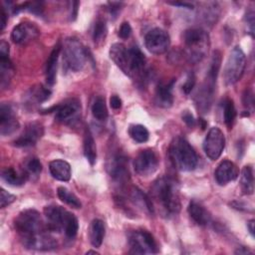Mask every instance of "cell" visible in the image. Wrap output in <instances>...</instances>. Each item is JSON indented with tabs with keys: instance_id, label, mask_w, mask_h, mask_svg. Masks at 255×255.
Listing matches in <instances>:
<instances>
[{
	"instance_id": "obj_1",
	"label": "cell",
	"mask_w": 255,
	"mask_h": 255,
	"mask_svg": "<svg viewBox=\"0 0 255 255\" xmlns=\"http://www.w3.org/2000/svg\"><path fill=\"white\" fill-rule=\"evenodd\" d=\"M14 225L26 248L47 251L57 247V241L48 232V226L43 224L41 215L37 210L26 209L20 212Z\"/></svg>"
},
{
	"instance_id": "obj_2",
	"label": "cell",
	"mask_w": 255,
	"mask_h": 255,
	"mask_svg": "<svg viewBox=\"0 0 255 255\" xmlns=\"http://www.w3.org/2000/svg\"><path fill=\"white\" fill-rule=\"evenodd\" d=\"M110 57L128 77L139 79L144 76L145 57L136 46L127 48L124 44L115 43L111 46Z\"/></svg>"
},
{
	"instance_id": "obj_3",
	"label": "cell",
	"mask_w": 255,
	"mask_h": 255,
	"mask_svg": "<svg viewBox=\"0 0 255 255\" xmlns=\"http://www.w3.org/2000/svg\"><path fill=\"white\" fill-rule=\"evenodd\" d=\"M150 200L152 206L156 204L165 215H173L180 210L178 188L169 177H160L153 182Z\"/></svg>"
},
{
	"instance_id": "obj_4",
	"label": "cell",
	"mask_w": 255,
	"mask_h": 255,
	"mask_svg": "<svg viewBox=\"0 0 255 255\" xmlns=\"http://www.w3.org/2000/svg\"><path fill=\"white\" fill-rule=\"evenodd\" d=\"M221 64V53L219 51H215L212 55L209 68L207 70L206 78L200 89L198 90L195 103L202 113H207L211 107L212 99L214 95V89L216 85V79L218 76V72Z\"/></svg>"
},
{
	"instance_id": "obj_5",
	"label": "cell",
	"mask_w": 255,
	"mask_h": 255,
	"mask_svg": "<svg viewBox=\"0 0 255 255\" xmlns=\"http://www.w3.org/2000/svg\"><path fill=\"white\" fill-rule=\"evenodd\" d=\"M168 152L172 164L178 170L191 171L197 165L196 152L188 141L180 136L172 139Z\"/></svg>"
},
{
	"instance_id": "obj_6",
	"label": "cell",
	"mask_w": 255,
	"mask_h": 255,
	"mask_svg": "<svg viewBox=\"0 0 255 255\" xmlns=\"http://www.w3.org/2000/svg\"><path fill=\"white\" fill-rule=\"evenodd\" d=\"M183 40L189 60L191 62L201 61L208 51V34L200 28H190L184 32Z\"/></svg>"
},
{
	"instance_id": "obj_7",
	"label": "cell",
	"mask_w": 255,
	"mask_h": 255,
	"mask_svg": "<svg viewBox=\"0 0 255 255\" xmlns=\"http://www.w3.org/2000/svg\"><path fill=\"white\" fill-rule=\"evenodd\" d=\"M88 51L76 38L65 41L63 50V63L67 70L73 72L81 71L88 61Z\"/></svg>"
},
{
	"instance_id": "obj_8",
	"label": "cell",
	"mask_w": 255,
	"mask_h": 255,
	"mask_svg": "<svg viewBox=\"0 0 255 255\" xmlns=\"http://www.w3.org/2000/svg\"><path fill=\"white\" fill-rule=\"evenodd\" d=\"M245 67V54L240 47L236 46L231 50L223 70V80L225 85L230 86L238 82L244 73Z\"/></svg>"
},
{
	"instance_id": "obj_9",
	"label": "cell",
	"mask_w": 255,
	"mask_h": 255,
	"mask_svg": "<svg viewBox=\"0 0 255 255\" xmlns=\"http://www.w3.org/2000/svg\"><path fill=\"white\" fill-rule=\"evenodd\" d=\"M130 253L134 254H154L158 248L153 236L146 230H135L128 236Z\"/></svg>"
},
{
	"instance_id": "obj_10",
	"label": "cell",
	"mask_w": 255,
	"mask_h": 255,
	"mask_svg": "<svg viewBox=\"0 0 255 255\" xmlns=\"http://www.w3.org/2000/svg\"><path fill=\"white\" fill-rule=\"evenodd\" d=\"M225 147V136L222 130L216 127L211 128L203 141V150L211 160L217 159Z\"/></svg>"
},
{
	"instance_id": "obj_11",
	"label": "cell",
	"mask_w": 255,
	"mask_h": 255,
	"mask_svg": "<svg viewBox=\"0 0 255 255\" xmlns=\"http://www.w3.org/2000/svg\"><path fill=\"white\" fill-rule=\"evenodd\" d=\"M158 164V156L150 148L139 151L133 160V168L140 176H148L152 174L157 169Z\"/></svg>"
},
{
	"instance_id": "obj_12",
	"label": "cell",
	"mask_w": 255,
	"mask_h": 255,
	"mask_svg": "<svg viewBox=\"0 0 255 255\" xmlns=\"http://www.w3.org/2000/svg\"><path fill=\"white\" fill-rule=\"evenodd\" d=\"M146 49L154 55H160L167 51L170 45V38L166 31L160 28H154L148 31L144 37Z\"/></svg>"
},
{
	"instance_id": "obj_13",
	"label": "cell",
	"mask_w": 255,
	"mask_h": 255,
	"mask_svg": "<svg viewBox=\"0 0 255 255\" xmlns=\"http://www.w3.org/2000/svg\"><path fill=\"white\" fill-rule=\"evenodd\" d=\"M71 212L60 205H48L44 208V214L47 218V226L51 231H64L66 222Z\"/></svg>"
},
{
	"instance_id": "obj_14",
	"label": "cell",
	"mask_w": 255,
	"mask_h": 255,
	"mask_svg": "<svg viewBox=\"0 0 255 255\" xmlns=\"http://www.w3.org/2000/svg\"><path fill=\"white\" fill-rule=\"evenodd\" d=\"M55 119L63 124H73L81 114V104L78 100H69L63 104L57 105L55 110Z\"/></svg>"
},
{
	"instance_id": "obj_15",
	"label": "cell",
	"mask_w": 255,
	"mask_h": 255,
	"mask_svg": "<svg viewBox=\"0 0 255 255\" xmlns=\"http://www.w3.org/2000/svg\"><path fill=\"white\" fill-rule=\"evenodd\" d=\"M107 169L109 174L117 181L124 182L128 178L127 157L123 153H113L108 159Z\"/></svg>"
},
{
	"instance_id": "obj_16",
	"label": "cell",
	"mask_w": 255,
	"mask_h": 255,
	"mask_svg": "<svg viewBox=\"0 0 255 255\" xmlns=\"http://www.w3.org/2000/svg\"><path fill=\"white\" fill-rule=\"evenodd\" d=\"M44 133L43 126L40 123H30L26 126L23 132L14 140V145L18 147L33 146Z\"/></svg>"
},
{
	"instance_id": "obj_17",
	"label": "cell",
	"mask_w": 255,
	"mask_h": 255,
	"mask_svg": "<svg viewBox=\"0 0 255 255\" xmlns=\"http://www.w3.org/2000/svg\"><path fill=\"white\" fill-rule=\"evenodd\" d=\"M19 128V122L10 105L2 104L0 107V132L2 135H10Z\"/></svg>"
},
{
	"instance_id": "obj_18",
	"label": "cell",
	"mask_w": 255,
	"mask_h": 255,
	"mask_svg": "<svg viewBox=\"0 0 255 255\" xmlns=\"http://www.w3.org/2000/svg\"><path fill=\"white\" fill-rule=\"evenodd\" d=\"M239 175L237 165L230 160L221 161L215 169L214 176L219 185H226L230 181L235 180Z\"/></svg>"
},
{
	"instance_id": "obj_19",
	"label": "cell",
	"mask_w": 255,
	"mask_h": 255,
	"mask_svg": "<svg viewBox=\"0 0 255 255\" xmlns=\"http://www.w3.org/2000/svg\"><path fill=\"white\" fill-rule=\"evenodd\" d=\"M38 34L39 30L33 23L23 22L13 28L11 32V39L16 44H24L36 38Z\"/></svg>"
},
{
	"instance_id": "obj_20",
	"label": "cell",
	"mask_w": 255,
	"mask_h": 255,
	"mask_svg": "<svg viewBox=\"0 0 255 255\" xmlns=\"http://www.w3.org/2000/svg\"><path fill=\"white\" fill-rule=\"evenodd\" d=\"M62 50V45L60 42L57 43V45L52 50L46 64V81L48 85L52 86L56 82V76H57V68H58V60L59 55Z\"/></svg>"
},
{
	"instance_id": "obj_21",
	"label": "cell",
	"mask_w": 255,
	"mask_h": 255,
	"mask_svg": "<svg viewBox=\"0 0 255 255\" xmlns=\"http://www.w3.org/2000/svg\"><path fill=\"white\" fill-rule=\"evenodd\" d=\"M51 175L60 181H69L72 175L71 165L63 159H55L49 163Z\"/></svg>"
},
{
	"instance_id": "obj_22",
	"label": "cell",
	"mask_w": 255,
	"mask_h": 255,
	"mask_svg": "<svg viewBox=\"0 0 255 255\" xmlns=\"http://www.w3.org/2000/svg\"><path fill=\"white\" fill-rule=\"evenodd\" d=\"M187 211L191 219L199 226H206L211 220V216L209 212L201 204H199L196 201L189 202Z\"/></svg>"
},
{
	"instance_id": "obj_23",
	"label": "cell",
	"mask_w": 255,
	"mask_h": 255,
	"mask_svg": "<svg viewBox=\"0 0 255 255\" xmlns=\"http://www.w3.org/2000/svg\"><path fill=\"white\" fill-rule=\"evenodd\" d=\"M174 81L167 83V84H159L155 91V103L157 106L161 108H169L171 107L173 103V97H172V86Z\"/></svg>"
},
{
	"instance_id": "obj_24",
	"label": "cell",
	"mask_w": 255,
	"mask_h": 255,
	"mask_svg": "<svg viewBox=\"0 0 255 255\" xmlns=\"http://www.w3.org/2000/svg\"><path fill=\"white\" fill-rule=\"evenodd\" d=\"M105 224L101 219H94L90 226V241L92 245L99 248L105 237Z\"/></svg>"
},
{
	"instance_id": "obj_25",
	"label": "cell",
	"mask_w": 255,
	"mask_h": 255,
	"mask_svg": "<svg viewBox=\"0 0 255 255\" xmlns=\"http://www.w3.org/2000/svg\"><path fill=\"white\" fill-rule=\"evenodd\" d=\"M1 177L5 182H7L10 185L20 186V185L24 184V182L28 176L25 173V171L19 172L13 167H6L2 170Z\"/></svg>"
},
{
	"instance_id": "obj_26",
	"label": "cell",
	"mask_w": 255,
	"mask_h": 255,
	"mask_svg": "<svg viewBox=\"0 0 255 255\" xmlns=\"http://www.w3.org/2000/svg\"><path fill=\"white\" fill-rule=\"evenodd\" d=\"M240 186L244 194L250 195L254 192V175L253 169L250 165H246L241 170Z\"/></svg>"
},
{
	"instance_id": "obj_27",
	"label": "cell",
	"mask_w": 255,
	"mask_h": 255,
	"mask_svg": "<svg viewBox=\"0 0 255 255\" xmlns=\"http://www.w3.org/2000/svg\"><path fill=\"white\" fill-rule=\"evenodd\" d=\"M84 154L91 165H94L97 160V147L91 131L87 128L84 134Z\"/></svg>"
},
{
	"instance_id": "obj_28",
	"label": "cell",
	"mask_w": 255,
	"mask_h": 255,
	"mask_svg": "<svg viewBox=\"0 0 255 255\" xmlns=\"http://www.w3.org/2000/svg\"><path fill=\"white\" fill-rule=\"evenodd\" d=\"M57 194H58V197L61 199V201L65 202L69 206L76 208V209H79L82 207V203H81L80 199L66 187H64V186L58 187Z\"/></svg>"
},
{
	"instance_id": "obj_29",
	"label": "cell",
	"mask_w": 255,
	"mask_h": 255,
	"mask_svg": "<svg viewBox=\"0 0 255 255\" xmlns=\"http://www.w3.org/2000/svg\"><path fill=\"white\" fill-rule=\"evenodd\" d=\"M93 117L98 121H105L108 118V109L106 106L105 99L103 97H98L92 105Z\"/></svg>"
},
{
	"instance_id": "obj_30",
	"label": "cell",
	"mask_w": 255,
	"mask_h": 255,
	"mask_svg": "<svg viewBox=\"0 0 255 255\" xmlns=\"http://www.w3.org/2000/svg\"><path fill=\"white\" fill-rule=\"evenodd\" d=\"M128 133L130 137L139 143L145 142L148 139L149 133L147 128L142 125H132L128 128Z\"/></svg>"
},
{
	"instance_id": "obj_31",
	"label": "cell",
	"mask_w": 255,
	"mask_h": 255,
	"mask_svg": "<svg viewBox=\"0 0 255 255\" xmlns=\"http://www.w3.org/2000/svg\"><path fill=\"white\" fill-rule=\"evenodd\" d=\"M223 114H224V123L228 127V128H231L235 117H236V110L234 107V103L230 99H226L224 101L223 105Z\"/></svg>"
},
{
	"instance_id": "obj_32",
	"label": "cell",
	"mask_w": 255,
	"mask_h": 255,
	"mask_svg": "<svg viewBox=\"0 0 255 255\" xmlns=\"http://www.w3.org/2000/svg\"><path fill=\"white\" fill-rule=\"evenodd\" d=\"M107 24L106 21L103 19H98L95 23L94 30H93V40L96 44H99L104 41L107 36Z\"/></svg>"
},
{
	"instance_id": "obj_33",
	"label": "cell",
	"mask_w": 255,
	"mask_h": 255,
	"mask_svg": "<svg viewBox=\"0 0 255 255\" xmlns=\"http://www.w3.org/2000/svg\"><path fill=\"white\" fill-rule=\"evenodd\" d=\"M78 229H79L78 219L75 216V214H73L71 212L68 217V220L66 222V225L64 228V233L69 239H74L78 233Z\"/></svg>"
},
{
	"instance_id": "obj_34",
	"label": "cell",
	"mask_w": 255,
	"mask_h": 255,
	"mask_svg": "<svg viewBox=\"0 0 255 255\" xmlns=\"http://www.w3.org/2000/svg\"><path fill=\"white\" fill-rule=\"evenodd\" d=\"M24 171L28 177L29 176H38L42 171V163L40 162V160L38 158L32 157L26 162Z\"/></svg>"
},
{
	"instance_id": "obj_35",
	"label": "cell",
	"mask_w": 255,
	"mask_h": 255,
	"mask_svg": "<svg viewBox=\"0 0 255 255\" xmlns=\"http://www.w3.org/2000/svg\"><path fill=\"white\" fill-rule=\"evenodd\" d=\"M50 95H51V91L40 85L38 87H33L31 89V95L30 96L36 102L41 103V102H44L47 99H49Z\"/></svg>"
},
{
	"instance_id": "obj_36",
	"label": "cell",
	"mask_w": 255,
	"mask_h": 255,
	"mask_svg": "<svg viewBox=\"0 0 255 255\" xmlns=\"http://www.w3.org/2000/svg\"><path fill=\"white\" fill-rule=\"evenodd\" d=\"M16 200V196L6 191L4 188L0 190V207L4 208Z\"/></svg>"
},
{
	"instance_id": "obj_37",
	"label": "cell",
	"mask_w": 255,
	"mask_h": 255,
	"mask_svg": "<svg viewBox=\"0 0 255 255\" xmlns=\"http://www.w3.org/2000/svg\"><path fill=\"white\" fill-rule=\"evenodd\" d=\"M131 34V27L128 22H124L119 29V36L122 39H128Z\"/></svg>"
},
{
	"instance_id": "obj_38",
	"label": "cell",
	"mask_w": 255,
	"mask_h": 255,
	"mask_svg": "<svg viewBox=\"0 0 255 255\" xmlns=\"http://www.w3.org/2000/svg\"><path fill=\"white\" fill-rule=\"evenodd\" d=\"M194 84H195V77L192 73H190L185 81V83L183 84L182 86V90L185 94H189L191 92V90L193 89L194 87Z\"/></svg>"
},
{
	"instance_id": "obj_39",
	"label": "cell",
	"mask_w": 255,
	"mask_h": 255,
	"mask_svg": "<svg viewBox=\"0 0 255 255\" xmlns=\"http://www.w3.org/2000/svg\"><path fill=\"white\" fill-rule=\"evenodd\" d=\"M253 104H254L253 94L250 90H246L243 94V105L247 109H253Z\"/></svg>"
},
{
	"instance_id": "obj_40",
	"label": "cell",
	"mask_w": 255,
	"mask_h": 255,
	"mask_svg": "<svg viewBox=\"0 0 255 255\" xmlns=\"http://www.w3.org/2000/svg\"><path fill=\"white\" fill-rule=\"evenodd\" d=\"M245 21L247 23V29L251 36H253L254 33V12L249 11L245 16Z\"/></svg>"
},
{
	"instance_id": "obj_41",
	"label": "cell",
	"mask_w": 255,
	"mask_h": 255,
	"mask_svg": "<svg viewBox=\"0 0 255 255\" xmlns=\"http://www.w3.org/2000/svg\"><path fill=\"white\" fill-rule=\"evenodd\" d=\"M110 105L114 110H119L122 107V100L117 95H114L110 99Z\"/></svg>"
},
{
	"instance_id": "obj_42",
	"label": "cell",
	"mask_w": 255,
	"mask_h": 255,
	"mask_svg": "<svg viewBox=\"0 0 255 255\" xmlns=\"http://www.w3.org/2000/svg\"><path fill=\"white\" fill-rule=\"evenodd\" d=\"M182 120L183 122L188 126V127H193L195 125V120L193 118V116L188 113V112H185L183 115H182Z\"/></svg>"
},
{
	"instance_id": "obj_43",
	"label": "cell",
	"mask_w": 255,
	"mask_h": 255,
	"mask_svg": "<svg viewBox=\"0 0 255 255\" xmlns=\"http://www.w3.org/2000/svg\"><path fill=\"white\" fill-rule=\"evenodd\" d=\"M0 56H9V44L5 40L0 43Z\"/></svg>"
},
{
	"instance_id": "obj_44",
	"label": "cell",
	"mask_w": 255,
	"mask_h": 255,
	"mask_svg": "<svg viewBox=\"0 0 255 255\" xmlns=\"http://www.w3.org/2000/svg\"><path fill=\"white\" fill-rule=\"evenodd\" d=\"M109 5H110V11L112 14L116 15L120 9H121V5L122 3H119V2H109Z\"/></svg>"
},
{
	"instance_id": "obj_45",
	"label": "cell",
	"mask_w": 255,
	"mask_h": 255,
	"mask_svg": "<svg viewBox=\"0 0 255 255\" xmlns=\"http://www.w3.org/2000/svg\"><path fill=\"white\" fill-rule=\"evenodd\" d=\"M6 25V13L4 11V8H1L0 12V31H3Z\"/></svg>"
},
{
	"instance_id": "obj_46",
	"label": "cell",
	"mask_w": 255,
	"mask_h": 255,
	"mask_svg": "<svg viewBox=\"0 0 255 255\" xmlns=\"http://www.w3.org/2000/svg\"><path fill=\"white\" fill-rule=\"evenodd\" d=\"M254 224H255L254 219H251L247 222V229H248V231H249V233L251 234L252 237H254Z\"/></svg>"
},
{
	"instance_id": "obj_47",
	"label": "cell",
	"mask_w": 255,
	"mask_h": 255,
	"mask_svg": "<svg viewBox=\"0 0 255 255\" xmlns=\"http://www.w3.org/2000/svg\"><path fill=\"white\" fill-rule=\"evenodd\" d=\"M174 6H181V7H184V8H187V9H192V4L190 3H186V2H172L170 3Z\"/></svg>"
},
{
	"instance_id": "obj_48",
	"label": "cell",
	"mask_w": 255,
	"mask_h": 255,
	"mask_svg": "<svg viewBox=\"0 0 255 255\" xmlns=\"http://www.w3.org/2000/svg\"><path fill=\"white\" fill-rule=\"evenodd\" d=\"M236 254H252L253 252L251 250H249L248 248L242 246V247H239L236 251H235Z\"/></svg>"
},
{
	"instance_id": "obj_49",
	"label": "cell",
	"mask_w": 255,
	"mask_h": 255,
	"mask_svg": "<svg viewBox=\"0 0 255 255\" xmlns=\"http://www.w3.org/2000/svg\"><path fill=\"white\" fill-rule=\"evenodd\" d=\"M87 254H99L97 251H94V250H90L87 252Z\"/></svg>"
}]
</instances>
